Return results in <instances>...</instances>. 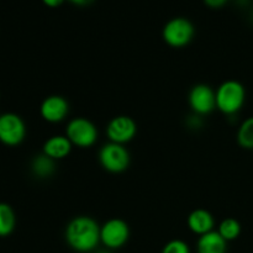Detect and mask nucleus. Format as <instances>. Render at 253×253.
Segmentation results:
<instances>
[{
  "label": "nucleus",
  "mask_w": 253,
  "mask_h": 253,
  "mask_svg": "<svg viewBox=\"0 0 253 253\" xmlns=\"http://www.w3.org/2000/svg\"><path fill=\"white\" fill-rule=\"evenodd\" d=\"M188 227L194 234L202 235L212 231L214 227V216L205 209H195L188 216Z\"/></svg>",
  "instance_id": "obj_12"
},
{
  "label": "nucleus",
  "mask_w": 253,
  "mask_h": 253,
  "mask_svg": "<svg viewBox=\"0 0 253 253\" xmlns=\"http://www.w3.org/2000/svg\"><path fill=\"white\" fill-rule=\"evenodd\" d=\"M130 227L121 219H110L100 226V241L108 249H120L127 242Z\"/></svg>",
  "instance_id": "obj_6"
},
{
  "label": "nucleus",
  "mask_w": 253,
  "mask_h": 253,
  "mask_svg": "<svg viewBox=\"0 0 253 253\" xmlns=\"http://www.w3.org/2000/svg\"><path fill=\"white\" fill-rule=\"evenodd\" d=\"M246 100V90L240 82L230 79L216 90V108L225 115L239 113Z\"/></svg>",
  "instance_id": "obj_2"
},
{
  "label": "nucleus",
  "mask_w": 253,
  "mask_h": 253,
  "mask_svg": "<svg viewBox=\"0 0 253 253\" xmlns=\"http://www.w3.org/2000/svg\"><path fill=\"white\" fill-rule=\"evenodd\" d=\"M188 103L197 115H208L216 108V93L207 84H197L189 91Z\"/></svg>",
  "instance_id": "obj_9"
},
{
  "label": "nucleus",
  "mask_w": 253,
  "mask_h": 253,
  "mask_svg": "<svg viewBox=\"0 0 253 253\" xmlns=\"http://www.w3.org/2000/svg\"><path fill=\"white\" fill-rule=\"evenodd\" d=\"M194 32V26L189 20L185 17H174L165 25L162 37L168 46L180 48L190 43Z\"/></svg>",
  "instance_id": "obj_3"
},
{
  "label": "nucleus",
  "mask_w": 253,
  "mask_h": 253,
  "mask_svg": "<svg viewBox=\"0 0 253 253\" xmlns=\"http://www.w3.org/2000/svg\"><path fill=\"white\" fill-rule=\"evenodd\" d=\"M237 143L245 150H253V116L246 119L237 131Z\"/></svg>",
  "instance_id": "obj_17"
},
{
  "label": "nucleus",
  "mask_w": 253,
  "mask_h": 253,
  "mask_svg": "<svg viewBox=\"0 0 253 253\" xmlns=\"http://www.w3.org/2000/svg\"><path fill=\"white\" fill-rule=\"evenodd\" d=\"M69 1L73 2V4L76 5H81V6H83V5L90 4V2H93L94 0H69Z\"/></svg>",
  "instance_id": "obj_21"
},
{
  "label": "nucleus",
  "mask_w": 253,
  "mask_h": 253,
  "mask_svg": "<svg viewBox=\"0 0 253 253\" xmlns=\"http://www.w3.org/2000/svg\"><path fill=\"white\" fill-rule=\"evenodd\" d=\"M162 253H190L189 246L182 240H172L163 247Z\"/></svg>",
  "instance_id": "obj_18"
},
{
  "label": "nucleus",
  "mask_w": 253,
  "mask_h": 253,
  "mask_svg": "<svg viewBox=\"0 0 253 253\" xmlns=\"http://www.w3.org/2000/svg\"><path fill=\"white\" fill-rule=\"evenodd\" d=\"M73 145L71 143V141L68 140L66 135H56L49 137L46 142L43 143V153L46 156H48L52 160H63V158L68 157V155L71 153Z\"/></svg>",
  "instance_id": "obj_11"
},
{
  "label": "nucleus",
  "mask_w": 253,
  "mask_h": 253,
  "mask_svg": "<svg viewBox=\"0 0 253 253\" xmlns=\"http://www.w3.org/2000/svg\"><path fill=\"white\" fill-rule=\"evenodd\" d=\"M69 113V104L66 98L61 95H49L42 101L40 114L47 123H61Z\"/></svg>",
  "instance_id": "obj_10"
},
{
  "label": "nucleus",
  "mask_w": 253,
  "mask_h": 253,
  "mask_svg": "<svg viewBox=\"0 0 253 253\" xmlns=\"http://www.w3.org/2000/svg\"><path fill=\"white\" fill-rule=\"evenodd\" d=\"M66 136L73 146L79 148L91 147L98 140V128L85 118H76L67 125Z\"/></svg>",
  "instance_id": "obj_4"
},
{
  "label": "nucleus",
  "mask_w": 253,
  "mask_h": 253,
  "mask_svg": "<svg viewBox=\"0 0 253 253\" xmlns=\"http://www.w3.org/2000/svg\"><path fill=\"white\" fill-rule=\"evenodd\" d=\"M137 132V125L130 116L119 115L111 119L106 126V135L110 142L125 145L135 137Z\"/></svg>",
  "instance_id": "obj_8"
},
{
  "label": "nucleus",
  "mask_w": 253,
  "mask_h": 253,
  "mask_svg": "<svg viewBox=\"0 0 253 253\" xmlns=\"http://www.w3.org/2000/svg\"><path fill=\"white\" fill-rule=\"evenodd\" d=\"M229 0H204L205 4L210 7H221L224 6Z\"/></svg>",
  "instance_id": "obj_19"
},
{
  "label": "nucleus",
  "mask_w": 253,
  "mask_h": 253,
  "mask_svg": "<svg viewBox=\"0 0 253 253\" xmlns=\"http://www.w3.org/2000/svg\"><path fill=\"white\" fill-rule=\"evenodd\" d=\"M197 249L198 253H225L226 241L217 231H210L199 236Z\"/></svg>",
  "instance_id": "obj_13"
},
{
  "label": "nucleus",
  "mask_w": 253,
  "mask_h": 253,
  "mask_svg": "<svg viewBox=\"0 0 253 253\" xmlns=\"http://www.w3.org/2000/svg\"><path fill=\"white\" fill-rule=\"evenodd\" d=\"M64 236L74 251L90 252L100 242V226L93 217L81 215L68 222Z\"/></svg>",
  "instance_id": "obj_1"
},
{
  "label": "nucleus",
  "mask_w": 253,
  "mask_h": 253,
  "mask_svg": "<svg viewBox=\"0 0 253 253\" xmlns=\"http://www.w3.org/2000/svg\"><path fill=\"white\" fill-rule=\"evenodd\" d=\"M42 1H43L44 5H47V6L57 7V6H59V5H61L64 0H42Z\"/></svg>",
  "instance_id": "obj_20"
},
{
  "label": "nucleus",
  "mask_w": 253,
  "mask_h": 253,
  "mask_svg": "<svg viewBox=\"0 0 253 253\" xmlns=\"http://www.w3.org/2000/svg\"><path fill=\"white\" fill-rule=\"evenodd\" d=\"M15 214L11 207L0 203V236H7L14 231Z\"/></svg>",
  "instance_id": "obj_15"
},
{
  "label": "nucleus",
  "mask_w": 253,
  "mask_h": 253,
  "mask_svg": "<svg viewBox=\"0 0 253 253\" xmlns=\"http://www.w3.org/2000/svg\"><path fill=\"white\" fill-rule=\"evenodd\" d=\"M54 160L49 158L44 153L37 156L34 161H32V172L35 175L40 178H47L51 177L54 172Z\"/></svg>",
  "instance_id": "obj_14"
},
{
  "label": "nucleus",
  "mask_w": 253,
  "mask_h": 253,
  "mask_svg": "<svg viewBox=\"0 0 253 253\" xmlns=\"http://www.w3.org/2000/svg\"><path fill=\"white\" fill-rule=\"evenodd\" d=\"M101 167L110 173H123L130 166V153L124 145L109 142L99 151Z\"/></svg>",
  "instance_id": "obj_5"
},
{
  "label": "nucleus",
  "mask_w": 253,
  "mask_h": 253,
  "mask_svg": "<svg viewBox=\"0 0 253 253\" xmlns=\"http://www.w3.org/2000/svg\"><path fill=\"white\" fill-rule=\"evenodd\" d=\"M26 127L16 114H4L0 116V141L7 146H16L24 141Z\"/></svg>",
  "instance_id": "obj_7"
},
{
  "label": "nucleus",
  "mask_w": 253,
  "mask_h": 253,
  "mask_svg": "<svg viewBox=\"0 0 253 253\" xmlns=\"http://www.w3.org/2000/svg\"><path fill=\"white\" fill-rule=\"evenodd\" d=\"M217 232L226 242L232 241V240H236L241 234V224L234 217H226L220 222Z\"/></svg>",
  "instance_id": "obj_16"
}]
</instances>
